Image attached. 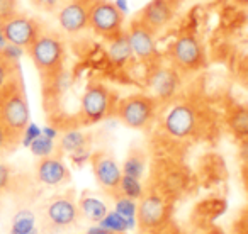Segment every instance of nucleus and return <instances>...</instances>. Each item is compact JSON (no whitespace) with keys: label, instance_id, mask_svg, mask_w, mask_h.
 <instances>
[{"label":"nucleus","instance_id":"31","mask_svg":"<svg viewBox=\"0 0 248 234\" xmlns=\"http://www.w3.org/2000/svg\"><path fill=\"white\" fill-rule=\"evenodd\" d=\"M238 153H240V160L243 165H248V138L238 141Z\"/></svg>","mask_w":248,"mask_h":234},{"label":"nucleus","instance_id":"20","mask_svg":"<svg viewBox=\"0 0 248 234\" xmlns=\"http://www.w3.org/2000/svg\"><path fill=\"white\" fill-rule=\"evenodd\" d=\"M123 175H128L133 176V178H138L141 180L143 175H145V170H146V156L141 149H136L133 148L129 151L128 158L124 160V165H123Z\"/></svg>","mask_w":248,"mask_h":234},{"label":"nucleus","instance_id":"24","mask_svg":"<svg viewBox=\"0 0 248 234\" xmlns=\"http://www.w3.org/2000/svg\"><path fill=\"white\" fill-rule=\"evenodd\" d=\"M116 204H114V210L121 216L128 217V219H136V210H138V200L129 199L124 195H116Z\"/></svg>","mask_w":248,"mask_h":234},{"label":"nucleus","instance_id":"36","mask_svg":"<svg viewBox=\"0 0 248 234\" xmlns=\"http://www.w3.org/2000/svg\"><path fill=\"white\" fill-rule=\"evenodd\" d=\"M238 5H243V7H248V0H234Z\"/></svg>","mask_w":248,"mask_h":234},{"label":"nucleus","instance_id":"13","mask_svg":"<svg viewBox=\"0 0 248 234\" xmlns=\"http://www.w3.org/2000/svg\"><path fill=\"white\" fill-rule=\"evenodd\" d=\"M90 0H66L56 11V21L66 34H78L89 28Z\"/></svg>","mask_w":248,"mask_h":234},{"label":"nucleus","instance_id":"17","mask_svg":"<svg viewBox=\"0 0 248 234\" xmlns=\"http://www.w3.org/2000/svg\"><path fill=\"white\" fill-rule=\"evenodd\" d=\"M226 128L236 141L248 138V103H236L228 110Z\"/></svg>","mask_w":248,"mask_h":234},{"label":"nucleus","instance_id":"32","mask_svg":"<svg viewBox=\"0 0 248 234\" xmlns=\"http://www.w3.org/2000/svg\"><path fill=\"white\" fill-rule=\"evenodd\" d=\"M155 234H186V233H184V231L172 220V222H169L165 227H162V229H160L158 233H155Z\"/></svg>","mask_w":248,"mask_h":234},{"label":"nucleus","instance_id":"8","mask_svg":"<svg viewBox=\"0 0 248 234\" xmlns=\"http://www.w3.org/2000/svg\"><path fill=\"white\" fill-rule=\"evenodd\" d=\"M82 219L73 193L53 195L43 207V226L48 233H60L77 226Z\"/></svg>","mask_w":248,"mask_h":234},{"label":"nucleus","instance_id":"14","mask_svg":"<svg viewBox=\"0 0 248 234\" xmlns=\"http://www.w3.org/2000/svg\"><path fill=\"white\" fill-rule=\"evenodd\" d=\"M150 95H153L160 102V105L169 102L172 97H175L177 90L180 87V72H177L172 65L160 66L150 75L148 80Z\"/></svg>","mask_w":248,"mask_h":234},{"label":"nucleus","instance_id":"18","mask_svg":"<svg viewBox=\"0 0 248 234\" xmlns=\"http://www.w3.org/2000/svg\"><path fill=\"white\" fill-rule=\"evenodd\" d=\"M77 202H78L80 216H82L83 219L90 220V222H100V220L107 216V212H109L107 204L104 202L102 199H99V197L87 195L85 193V195L80 197Z\"/></svg>","mask_w":248,"mask_h":234},{"label":"nucleus","instance_id":"5","mask_svg":"<svg viewBox=\"0 0 248 234\" xmlns=\"http://www.w3.org/2000/svg\"><path fill=\"white\" fill-rule=\"evenodd\" d=\"M119 97L112 88L100 82H90L80 99L78 119L83 126H93L116 114Z\"/></svg>","mask_w":248,"mask_h":234},{"label":"nucleus","instance_id":"38","mask_svg":"<svg viewBox=\"0 0 248 234\" xmlns=\"http://www.w3.org/2000/svg\"><path fill=\"white\" fill-rule=\"evenodd\" d=\"M247 85H248V78H247Z\"/></svg>","mask_w":248,"mask_h":234},{"label":"nucleus","instance_id":"34","mask_svg":"<svg viewBox=\"0 0 248 234\" xmlns=\"http://www.w3.org/2000/svg\"><path fill=\"white\" fill-rule=\"evenodd\" d=\"M85 234H119V233H112V231H109V229H106L104 226H93V227H90L89 231H87Z\"/></svg>","mask_w":248,"mask_h":234},{"label":"nucleus","instance_id":"12","mask_svg":"<svg viewBox=\"0 0 248 234\" xmlns=\"http://www.w3.org/2000/svg\"><path fill=\"white\" fill-rule=\"evenodd\" d=\"M128 38L131 43L133 55L143 63H152L156 59L158 51H156V41H155V32L143 24L138 17H135L129 22L128 28Z\"/></svg>","mask_w":248,"mask_h":234},{"label":"nucleus","instance_id":"28","mask_svg":"<svg viewBox=\"0 0 248 234\" xmlns=\"http://www.w3.org/2000/svg\"><path fill=\"white\" fill-rule=\"evenodd\" d=\"M17 14V0H0V22Z\"/></svg>","mask_w":248,"mask_h":234},{"label":"nucleus","instance_id":"29","mask_svg":"<svg viewBox=\"0 0 248 234\" xmlns=\"http://www.w3.org/2000/svg\"><path fill=\"white\" fill-rule=\"evenodd\" d=\"M12 182V168L7 163H0V195L11 187Z\"/></svg>","mask_w":248,"mask_h":234},{"label":"nucleus","instance_id":"26","mask_svg":"<svg viewBox=\"0 0 248 234\" xmlns=\"http://www.w3.org/2000/svg\"><path fill=\"white\" fill-rule=\"evenodd\" d=\"M31 149L38 158H41V156L53 155V151H55V143H53V139L48 138L46 134L45 136L39 134L38 138L31 143Z\"/></svg>","mask_w":248,"mask_h":234},{"label":"nucleus","instance_id":"9","mask_svg":"<svg viewBox=\"0 0 248 234\" xmlns=\"http://www.w3.org/2000/svg\"><path fill=\"white\" fill-rule=\"evenodd\" d=\"M124 14L110 0L92 2L89 9V29L104 39H112L124 31Z\"/></svg>","mask_w":248,"mask_h":234},{"label":"nucleus","instance_id":"27","mask_svg":"<svg viewBox=\"0 0 248 234\" xmlns=\"http://www.w3.org/2000/svg\"><path fill=\"white\" fill-rule=\"evenodd\" d=\"M65 2L66 0H31V4L41 12H56Z\"/></svg>","mask_w":248,"mask_h":234},{"label":"nucleus","instance_id":"22","mask_svg":"<svg viewBox=\"0 0 248 234\" xmlns=\"http://www.w3.org/2000/svg\"><path fill=\"white\" fill-rule=\"evenodd\" d=\"M143 190H145V187H143L141 180L133 178V176H128V175H123L121 176V182H119L117 195H124V197H129V199L138 200L140 197L143 195Z\"/></svg>","mask_w":248,"mask_h":234},{"label":"nucleus","instance_id":"39","mask_svg":"<svg viewBox=\"0 0 248 234\" xmlns=\"http://www.w3.org/2000/svg\"><path fill=\"white\" fill-rule=\"evenodd\" d=\"M119 234H124V233H119Z\"/></svg>","mask_w":248,"mask_h":234},{"label":"nucleus","instance_id":"33","mask_svg":"<svg viewBox=\"0 0 248 234\" xmlns=\"http://www.w3.org/2000/svg\"><path fill=\"white\" fill-rule=\"evenodd\" d=\"M5 148H11V145H9V138H7V132H5V129L0 126V153L4 151Z\"/></svg>","mask_w":248,"mask_h":234},{"label":"nucleus","instance_id":"10","mask_svg":"<svg viewBox=\"0 0 248 234\" xmlns=\"http://www.w3.org/2000/svg\"><path fill=\"white\" fill-rule=\"evenodd\" d=\"M0 24H2V32H4L7 44L19 46L22 49H28L43 31L41 24L34 17H29L21 12L14 14Z\"/></svg>","mask_w":248,"mask_h":234},{"label":"nucleus","instance_id":"35","mask_svg":"<svg viewBox=\"0 0 248 234\" xmlns=\"http://www.w3.org/2000/svg\"><path fill=\"white\" fill-rule=\"evenodd\" d=\"M114 5H116L124 15L128 14V2H126V0H114Z\"/></svg>","mask_w":248,"mask_h":234},{"label":"nucleus","instance_id":"21","mask_svg":"<svg viewBox=\"0 0 248 234\" xmlns=\"http://www.w3.org/2000/svg\"><path fill=\"white\" fill-rule=\"evenodd\" d=\"M87 146H89V136L82 131L72 129V131H66L65 134L62 136L58 148L62 149V151L73 155V153H78V151L87 149Z\"/></svg>","mask_w":248,"mask_h":234},{"label":"nucleus","instance_id":"3","mask_svg":"<svg viewBox=\"0 0 248 234\" xmlns=\"http://www.w3.org/2000/svg\"><path fill=\"white\" fill-rule=\"evenodd\" d=\"M173 197L169 190L160 187H145L138 199L136 222L141 234H155L169 222H172Z\"/></svg>","mask_w":248,"mask_h":234},{"label":"nucleus","instance_id":"15","mask_svg":"<svg viewBox=\"0 0 248 234\" xmlns=\"http://www.w3.org/2000/svg\"><path fill=\"white\" fill-rule=\"evenodd\" d=\"M179 4L180 0H150L136 17L156 32L172 21Z\"/></svg>","mask_w":248,"mask_h":234},{"label":"nucleus","instance_id":"19","mask_svg":"<svg viewBox=\"0 0 248 234\" xmlns=\"http://www.w3.org/2000/svg\"><path fill=\"white\" fill-rule=\"evenodd\" d=\"M109 56L116 65H124L135 56L126 29L121 34H117L116 38L109 39Z\"/></svg>","mask_w":248,"mask_h":234},{"label":"nucleus","instance_id":"23","mask_svg":"<svg viewBox=\"0 0 248 234\" xmlns=\"http://www.w3.org/2000/svg\"><path fill=\"white\" fill-rule=\"evenodd\" d=\"M131 220L133 219H128V217L121 216V214H117L116 210H109L107 216L104 217L99 224L106 227V229L112 231V233H126V231L131 227V224H129Z\"/></svg>","mask_w":248,"mask_h":234},{"label":"nucleus","instance_id":"6","mask_svg":"<svg viewBox=\"0 0 248 234\" xmlns=\"http://www.w3.org/2000/svg\"><path fill=\"white\" fill-rule=\"evenodd\" d=\"M158 107L160 102L150 93H131L124 99H119L114 116L126 128L141 131L152 126Z\"/></svg>","mask_w":248,"mask_h":234},{"label":"nucleus","instance_id":"4","mask_svg":"<svg viewBox=\"0 0 248 234\" xmlns=\"http://www.w3.org/2000/svg\"><path fill=\"white\" fill-rule=\"evenodd\" d=\"M26 51L41 75L43 82H55L60 78L65 66L66 48L63 39L56 32L41 31V34Z\"/></svg>","mask_w":248,"mask_h":234},{"label":"nucleus","instance_id":"16","mask_svg":"<svg viewBox=\"0 0 248 234\" xmlns=\"http://www.w3.org/2000/svg\"><path fill=\"white\" fill-rule=\"evenodd\" d=\"M36 178L46 187H62L70 182L72 175L58 155H48L41 156L36 163Z\"/></svg>","mask_w":248,"mask_h":234},{"label":"nucleus","instance_id":"1","mask_svg":"<svg viewBox=\"0 0 248 234\" xmlns=\"http://www.w3.org/2000/svg\"><path fill=\"white\" fill-rule=\"evenodd\" d=\"M29 102L19 70L0 88V126L5 129L9 145L22 141L29 122Z\"/></svg>","mask_w":248,"mask_h":234},{"label":"nucleus","instance_id":"30","mask_svg":"<svg viewBox=\"0 0 248 234\" xmlns=\"http://www.w3.org/2000/svg\"><path fill=\"white\" fill-rule=\"evenodd\" d=\"M234 234H248V210H245L234 222Z\"/></svg>","mask_w":248,"mask_h":234},{"label":"nucleus","instance_id":"2","mask_svg":"<svg viewBox=\"0 0 248 234\" xmlns=\"http://www.w3.org/2000/svg\"><path fill=\"white\" fill-rule=\"evenodd\" d=\"M209 126V114L196 100H180L163 114L162 129L175 141L201 138Z\"/></svg>","mask_w":248,"mask_h":234},{"label":"nucleus","instance_id":"37","mask_svg":"<svg viewBox=\"0 0 248 234\" xmlns=\"http://www.w3.org/2000/svg\"><path fill=\"white\" fill-rule=\"evenodd\" d=\"M90 2H99V0H90Z\"/></svg>","mask_w":248,"mask_h":234},{"label":"nucleus","instance_id":"7","mask_svg":"<svg viewBox=\"0 0 248 234\" xmlns=\"http://www.w3.org/2000/svg\"><path fill=\"white\" fill-rule=\"evenodd\" d=\"M170 65L180 73H196L206 66V49L192 32H182L169 48Z\"/></svg>","mask_w":248,"mask_h":234},{"label":"nucleus","instance_id":"11","mask_svg":"<svg viewBox=\"0 0 248 234\" xmlns=\"http://www.w3.org/2000/svg\"><path fill=\"white\" fill-rule=\"evenodd\" d=\"M90 165H92L93 176L100 189L116 197L117 190H119L121 176H123V170L117 165L116 158L106 149H100V151H93L90 155Z\"/></svg>","mask_w":248,"mask_h":234},{"label":"nucleus","instance_id":"25","mask_svg":"<svg viewBox=\"0 0 248 234\" xmlns=\"http://www.w3.org/2000/svg\"><path fill=\"white\" fill-rule=\"evenodd\" d=\"M16 72H17V63L9 58V56L0 49V88L5 85V82H7Z\"/></svg>","mask_w":248,"mask_h":234}]
</instances>
